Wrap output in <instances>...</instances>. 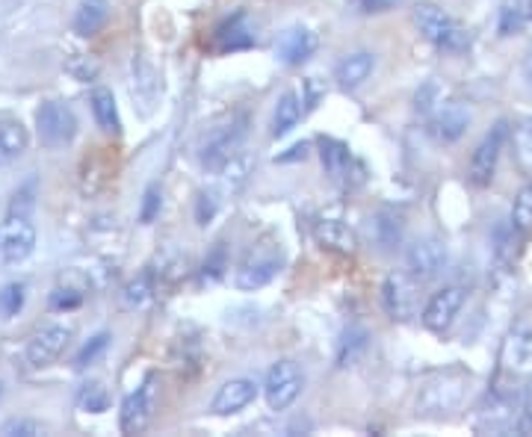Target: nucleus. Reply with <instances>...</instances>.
<instances>
[{"mask_svg":"<svg viewBox=\"0 0 532 437\" xmlns=\"http://www.w3.org/2000/svg\"><path fill=\"white\" fill-rule=\"evenodd\" d=\"M36 249V228L27 213H9L0 228V254L6 263H21Z\"/></svg>","mask_w":532,"mask_h":437,"instance_id":"ddd939ff","label":"nucleus"},{"mask_svg":"<svg viewBox=\"0 0 532 437\" xmlns=\"http://www.w3.org/2000/svg\"><path fill=\"white\" fill-rule=\"evenodd\" d=\"M320 48V36L311 27H287L275 42V57L284 65H305Z\"/></svg>","mask_w":532,"mask_h":437,"instance_id":"2eb2a0df","label":"nucleus"},{"mask_svg":"<svg viewBox=\"0 0 532 437\" xmlns=\"http://www.w3.org/2000/svg\"><path fill=\"white\" fill-rule=\"evenodd\" d=\"M3 435H21V437H33V435H45V426L39 423V420H27V417H21V420H9V423H3V429H0Z\"/></svg>","mask_w":532,"mask_h":437,"instance_id":"4c0bfd02","label":"nucleus"},{"mask_svg":"<svg viewBox=\"0 0 532 437\" xmlns=\"http://www.w3.org/2000/svg\"><path fill=\"white\" fill-rule=\"evenodd\" d=\"M80 302H83V293L71 290V287H57L51 293V308L54 311H74V308H80Z\"/></svg>","mask_w":532,"mask_h":437,"instance_id":"58836bf2","label":"nucleus"},{"mask_svg":"<svg viewBox=\"0 0 532 437\" xmlns=\"http://www.w3.org/2000/svg\"><path fill=\"white\" fill-rule=\"evenodd\" d=\"M447 266V246L438 237H420L405 249V269L423 284L444 272Z\"/></svg>","mask_w":532,"mask_h":437,"instance_id":"1a4fd4ad","label":"nucleus"},{"mask_svg":"<svg viewBox=\"0 0 532 437\" xmlns=\"http://www.w3.org/2000/svg\"><path fill=\"white\" fill-rule=\"evenodd\" d=\"M110 21V3L107 0H80L77 12H74V33L89 39L98 36Z\"/></svg>","mask_w":532,"mask_h":437,"instance_id":"5701e85b","label":"nucleus"},{"mask_svg":"<svg viewBox=\"0 0 532 437\" xmlns=\"http://www.w3.org/2000/svg\"><path fill=\"white\" fill-rule=\"evenodd\" d=\"M154 402H157V378L148 375L131 396L122 402V411H119V429L122 435H142L151 423V414H154Z\"/></svg>","mask_w":532,"mask_h":437,"instance_id":"6e6552de","label":"nucleus"},{"mask_svg":"<svg viewBox=\"0 0 532 437\" xmlns=\"http://www.w3.org/2000/svg\"><path fill=\"white\" fill-rule=\"evenodd\" d=\"M524 21H527V9L518 6V0H509L500 6V18H497V33L500 36H512V33H521L524 30Z\"/></svg>","mask_w":532,"mask_h":437,"instance_id":"473e14b6","label":"nucleus"},{"mask_svg":"<svg viewBox=\"0 0 532 437\" xmlns=\"http://www.w3.org/2000/svg\"><path fill=\"white\" fill-rule=\"evenodd\" d=\"M305 98H299V92H284L275 104V113H272V136L281 139L287 136L293 127L299 125V119L305 116Z\"/></svg>","mask_w":532,"mask_h":437,"instance_id":"b1692460","label":"nucleus"},{"mask_svg":"<svg viewBox=\"0 0 532 437\" xmlns=\"http://www.w3.org/2000/svg\"><path fill=\"white\" fill-rule=\"evenodd\" d=\"M367 343H370L367 328H361V325H349V328L340 334V343H337V367H349V364H355V361L364 355Z\"/></svg>","mask_w":532,"mask_h":437,"instance_id":"bb28decb","label":"nucleus"},{"mask_svg":"<svg viewBox=\"0 0 532 437\" xmlns=\"http://www.w3.org/2000/svg\"><path fill=\"white\" fill-rule=\"evenodd\" d=\"M521 74H524V80H527V86L532 89V45L530 51L524 54V65H521Z\"/></svg>","mask_w":532,"mask_h":437,"instance_id":"c03bdc74","label":"nucleus"},{"mask_svg":"<svg viewBox=\"0 0 532 437\" xmlns=\"http://www.w3.org/2000/svg\"><path fill=\"white\" fill-rule=\"evenodd\" d=\"M515 432L532 435V384L524 393V402H521V411H518V420H515Z\"/></svg>","mask_w":532,"mask_h":437,"instance_id":"a19ab883","label":"nucleus"},{"mask_svg":"<svg viewBox=\"0 0 532 437\" xmlns=\"http://www.w3.org/2000/svg\"><path fill=\"white\" fill-rule=\"evenodd\" d=\"M246 130H249V119L246 116H234L231 122L213 127L199 148V163L207 172H219L228 160L237 157L243 139H246Z\"/></svg>","mask_w":532,"mask_h":437,"instance_id":"7ed1b4c3","label":"nucleus"},{"mask_svg":"<svg viewBox=\"0 0 532 437\" xmlns=\"http://www.w3.org/2000/svg\"><path fill=\"white\" fill-rule=\"evenodd\" d=\"M432 107H435V86L429 83V86H423V92H417V110L432 113Z\"/></svg>","mask_w":532,"mask_h":437,"instance_id":"79ce46f5","label":"nucleus"},{"mask_svg":"<svg viewBox=\"0 0 532 437\" xmlns=\"http://www.w3.org/2000/svg\"><path fill=\"white\" fill-rule=\"evenodd\" d=\"M518 234H515V228H512V222H503L497 231H494V257H497V263H503V266H509L512 260H515V246H518Z\"/></svg>","mask_w":532,"mask_h":437,"instance_id":"2f4dec72","label":"nucleus"},{"mask_svg":"<svg viewBox=\"0 0 532 437\" xmlns=\"http://www.w3.org/2000/svg\"><path fill=\"white\" fill-rule=\"evenodd\" d=\"M515 234L521 240H527L532 234V181L527 187H521V192L515 195V204H512V216H509Z\"/></svg>","mask_w":532,"mask_h":437,"instance_id":"cd10ccee","label":"nucleus"},{"mask_svg":"<svg viewBox=\"0 0 532 437\" xmlns=\"http://www.w3.org/2000/svg\"><path fill=\"white\" fill-rule=\"evenodd\" d=\"M512 145H515V160H518V166H521L527 175H532V119H527V122H521V125L515 127Z\"/></svg>","mask_w":532,"mask_h":437,"instance_id":"7c9ffc66","label":"nucleus"},{"mask_svg":"<svg viewBox=\"0 0 532 437\" xmlns=\"http://www.w3.org/2000/svg\"><path fill=\"white\" fill-rule=\"evenodd\" d=\"M382 302L391 319L408 322L420 313V281L405 269V272H391L382 287Z\"/></svg>","mask_w":532,"mask_h":437,"instance_id":"0eeeda50","label":"nucleus"},{"mask_svg":"<svg viewBox=\"0 0 532 437\" xmlns=\"http://www.w3.org/2000/svg\"><path fill=\"white\" fill-rule=\"evenodd\" d=\"M397 0H361V6H364V12H385V9H391Z\"/></svg>","mask_w":532,"mask_h":437,"instance_id":"37998d69","label":"nucleus"},{"mask_svg":"<svg viewBox=\"0 0 532 437\" xmlns=\"http://www.w3.org/2000/svg\"><path fill=\"white\" fill-rule=\"evenodd\" d=\"M527 18L532 21V0H527Z\"/></svg>","mask_w":532,"mask_h":437,"instance_id":"a18cd8bd","label":"nucleus"},{"mask_svg":"<svg viewBox=\"0 0 532 437\" xmlns=\"http://www.w3.org/2000/svg\"><path fill=\"white\" fill-rule=\"evenodd\" d=\"M107 346H110V334L107 331H101V334H95L89 343H83V349L74 355V370H86V367H92L104 352H107Z\"/></svg>","mask_w":532,"mask_h":437,"instance_id":"72a5a7b5","label":"nucleus"},{"mask_svg":"<svg viewBox=\"0 0 532 437\" xmlns=\"http://www.w3.org/2000/svg\"><path fill=\"white\" fill-rule=\"evenodd\" d=\"M24 299H27V287L24 284H6L0 290V316L3 319L18 316V311L24 308Z\"/></svg>","mask_w":532,"mask_h":437,"instance_id":"f704fd0d","label":"nucleus"},{"mask_svg":"<svg viewBox=\"0 0 532 437\" xmlns=\"http://www.w3.org/2000/svg\"><path fill=\"white\" fill-rule=\"evenodd\" d=\"M509 136H512V130H509L506 122H497V125L482 136V142L476 145V151H473V157H470V172H467V178H470L473 187H491V181H494V175H497V160H500V154H503Z\"/></svg>","mask_w":532,"mask_h":437,"instance_id":"20e7f679","label":"nucleus"},{"mask_svg":"<svg viewBox=\"0 0 532 437\" xmlns=\"http://www.w3.org/2000/svg\"><path fill=\"white\" fill-rule=\"evenodd\" d=\"M77 405L86 414H104L110 408V393L101 381H89V384H83V390L77 396Z\"/></svg>","mask_w":532,"mask_h":437,"instance_id":"c756f323","label":"nucleus"},{"mask_svg":"<svg viewBox=\"0 0 532 437\" xmlns=\"http://www.w3.org/2000/svg\"><path fill=\"white\" fill-rule=\"evenodd\" d=\"M500 361H503V373H532V325H524V328L509 334Z\"/></svg>","mask_w":532,"mask_h":437,"instance_id":"aec40b11","label":"nucleus"},{"mask_svg":"<svg viewBox=\"0 0 532 437\" xmlns=\"http://www.w3.org/2000/svg\"><path fill=\"white\" fill-rule=\"evenodd\" d=\"M284 269V249L278 240H261L255 249L246 254V260L234 272V284L243 293H255L266 287L278 272Z\"/></svg>","mask_w":532,"mask_h":437,"instance_id":"f03ea898","label":"nucleus"},{"mask_svg":"<svg viewBox=\"0 0 532 437\" xmlns=\"http://www.w3.org/2000/svg\"><path fill=\"white\" fill-rule=\"evenodd\" d=\"M0 393H3V384H0Z\"/></svg>","mask_w":532,"mask_h":437,"instance_id":"49530a36","label":"nucleus"},{"mask_svg":"<svg viewBox=\"0 0 532 437\" xmlns=\"http://www.w3.org/2000/svg\"><path fill=\"white\" fill-rule=\"evenodd\" d=\"M225 266H228V260H225V249H222V246H216L213 254H210V257L204 260V266H201V278H204V281H216V278H222Z\"/></svg>","mask_w":532,"mask_h":437,"instance_id":"ea45409f","label":"nucleus"},{"mask_svg":"<svg viewBox=\"0 0 532 437\" xmlns=\"http://www.w3.org/2000/svg\"><path fill=\"white\" fill-rule=\"evenodd\" d=\"M258 393H261L258 381H252V378H231V381H225V384L216 390V396H213V402H210V411H213L216 417L240 414V411H246V408L258 399Z\"/></svg>","mask_w":532,"mask_h":437,"instance_id":"4468645a","label":"nucleus"},{"mask_svg":"<svg viewBox=\"0 0 532 437\" xmlns=\"http://www.w3.org/2000/svg\"><path fill=\"white\" fill-rule=\"evenodd\" d=\"M376 71V54L370 51H355L349 57H343L337 68H334V80L343 89H358L370 80V74Z\"/></svg>","mask_w":532,"mask_h":437,"instance_id":"4be33fe9","label":"nucleus"},{"mask_svg":"<svg viewBox=\"0 0 532 437\" xmlns=\"http://www.w3.org/2000/svg\"><path fill=\"white\" fill-rule=\"evenodd\" d=\"M160 204H163V192H160V187L151 184V187L145 189V195H142V207H139V219H142V225H151V222L157 219Z\"/></svg>","mask_w":532,"mask_h":437,"instance_id":"e433bc0d","label":"nucleus"},{"mask_svg":"<svg viewBox=\"0 0 532 437\" xmlns=\"http://www.w3.org/2000/svg\"><path fill=\"white\" fill-rule=\"evenodd\" d=\"M71 328L68 325H45L42 331H36L30 340H27V349H24V358L30 367L42 370V367H51L63 352H66L68 340H71Z\"/></svg>","mask_w":532,"mask_h":437,"instance_id":"f8f14e48","label":"nucleus"},{"mask_svg":"<svg viewBox=\"0 0 532 437\" xmlns=\"http://www.w3.org/2000/svg\"><path fill=\"white\" fill-rule=\"evenodd\" d=\"M219 201H222L219 189H201L199 198H196V222H199L201 228L213 222V216L219 210Z\"/></svg>","mask_w":532,"mask_h":437,"instance_id":"c9c22d12","label":"nucleus"},{"mask_svg":"<svg viewBox=\"0 0 532 437\" xmlns=\"http://www.w3.org/2000/svg\"><path fill=\"white\" fill-rule=\"evenodd\" d=\"M252 45H255V33L249 27V15L243 9L228 15L213 30V51L216 54H237V51H249Z\"/></svg>","mask_w":532,"mask_h":437,"instance_id":"f3484780","label":"nucleus"},{"mask_svg":"<svg viewBox=\"0 0 532 437\" xmlns=\"http://www.w3.org/2000/svg\"><path fill=\"white\" fill-rule=\"evenodd\" d=\"M30 145V136H27V127L15 119H0V166L18 160Z\"/></svg>","mask_w":532,"mask_h":437,"instance_id":"a878e982","label":"nucleus"},{"mask_svg":"<svg viewBox=\"0 0 532 437\" xmlns=\"http://www.w3.org/2000/svg\"><path fill=\"white\" fill-rule=\"evenodd\" d=\"M414 24H417L420 36L444 54L459 57V54H467L470 45H473V36H470L465 24L435 3H420L414 9Z\"/></svg>","mask_w":532,"mask_h":437,"instance_id":"f257e3e1","label":"nucleus"},{"mask_svg":"<svg viewBox=\"0 0 532 437\" xmlns=\"http://www.w3.org/2000/svg\"><path fill=\"white\" fill-rule=\"evenodd\" d=\"M470 127V110L459 101H447L441 104L432 119H429V133L438 139V142H456L465 136V130Z\"/></svg>","mask_w":532,"mask_h":437,"instance_id":"a211bd4d","label":"nucleus"},{"mask_svg":"<svg viewBox=\"0 0 532 437\" xmlns=\"http://www.w3.org/2000/svg\"><path fill=\"white\" fill-rule=\"evenodd\" d=\"M36 130L45 148H66L77 136V116L63 101H45L36 110Z\"/></svg>","mask_w":532,"mask_h":437,"instance_id":"39448f33","label":"nucleus"},{"mask_svg":"<svg viewBox=\"0 0 532 437\" xmlns=\"http://www.w3.org/2000/svg\"><path fill=\"white\" fill-rule=\"evenodd\" d=\"M151 296H154V272H142V275H136L133 281L125 284V290H122V302H125V308H142V305L151 302Z\"/></svg>","mask_w":532,"mask_h":437,"instance_id":"c85d7f7f","label":"nucleus"},{"mask_svg":"<svg viewBox=\"0 0 532 437\" xmlns=\"http://www.w3.org/2000/svg\"><path fill=\"white\" fill-rule=\"evenodd\" d=\"M305 390V375L293 361H275L264 381V399L272 411H287Z\"/></svg>","mask_w":532,"mask_h":437,"instance_id":"423d86ee","label":"nucleus"},{"mask_svg":"<svg viewBox=\"0 0 532 437\" xmlns=\"http://www.w3.org/2000/svg\"><path fill=\"white\" fill-rule=\"evenodd\" d=\"M320 163L326 169V175L332 178L334 184H361L364 181V169L361 163L352 157L349 145H343L340 139H332V136H320Z\"/></svg>","mask_w":532,"mask_h":437,"instance_id":"9b49d317","label":"nucleus"},{"mask_svg":"<svg viewBox=\"0 0 532 437\" xmlns=\"http://www.w3.org/2000/svg\"><path fill=\"white\" fill-rule=\"evenodd\" d=\"M370 240L379 251H397L405 240V216L394 207H382L370 216Z\"/></svg>","mask_w":532,"mask_h":437,"instance_id":"6ab92c4d","label":"nucleus"},{"mask_svg":"<svg viewBox=\"0 0 532 437\" xmlns=\"http://www.w3.org/2000/svg\"><path fill=\"white\" fill-rule=\"evenodd\" d=\"M465 299L467 290L462 284H447V287H441L438 293H432V299L426 302V308L420 313L423 325H426L429 331H435V334H444V331L456 322L459 311L465 308Z\"/></svg>","mask_w":532,"mask_h":437,"instance_id":"9d476101","label":"nucleus"},{"mask_svg":"<svg viewBox=\"0 0 532 437\" xmlns=\"http://www.w3.org/2000/svg\"><path fill=\"white\" fill-rule=\"evenodd\" d=\"M131 92L136 107L142 116H151L154 107H157V98H160V74L157 68L148 63L145 54H133L131 63Z\"/></svg>","mask_w":532,"mask_h":437,"instance_id":"dca6fc26","label":"nucleus"},{"mask_svg":"<svg viewBox=\"0 0 532 437\" xmlns=\"http://www.w3.org/2000/svg\"><path fill=\"white\" fill-rule=\"evenodd\" d=\"M89 107L95 116V125L101 127L104 133L119 136L122 133V119H119V107H116V95L110 89H95L89 95Z\"/></svg>","mask_w":532,"mask_h":437,"instance_id":"393cba45","label":"nucleus"},{"mask_svg":"<svg viewBox=\"0 0 532 437\" xmlns=\"http://www.w3.org/2000/svg\"><path fill=\"white\" fill-rule=\"evenodd\" d=\"M314 237L317 243L323 246L326 251H334V254H355L358 251V237L355 231L340 222V219H317L314 222Z\"/></svg>","mask_w":532,"mask_h":437,"instance_id":"412c9836","label":"nucleus"}]
</instances>
